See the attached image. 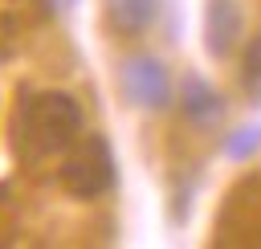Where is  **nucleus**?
<instances>
[{"label":"nucleus","instance_id":"f257e3e1","mask_svg":"<svg viewBox=\"0 0 261 249\" xmlns=\"http://www.w3.org/2000/svg\"><path fill=\"white\" fill-rule=\"evenodd\" d=\"M82 131V106L73 94L49 90L29 106V139L37 151H65Z\"/></svg>","mask_w":261,"mask_h":249},{"label":"nucleus","instance_id":"f03ea898","mask_svg":"<svg viewBox=\"0 0 261 249\" xmlns=\"http://www.w3.org/2000/svg\"><path fill=\"white\" fill-rule=\"evenodd\" d=\"M61 184H65V192L77 196V200H94V196L110 192V184H114L110 143H106L102 135L82 139V143L69 151V159L61 163Z\"/></svg>","mask_w":261,"mask_h":249},{"label":"nucleus","instance_id":"7ed1b4c3","mask_svg":"<svg viewBox=\"0 0 261 249\" xmlns=\"http://www.w3.org/2000/svg\"><path fill=\"white\" fill-rule=\"evenodd\" d=\"M122 94L143 106V110H163L167 98H171V78H167V65L151 53H139L122 65Z\"/></svg>","mask_w":261,"mask_h":249},{"label":"nucleus","instance_id":"20e7f679","mask_svg":"<svg viewBox=\"0 0 261 249\" xmlns=\"http://www.w3.org/2000/svg\"><path fill=\"white\" fill-rule=\"evenodd\" d=\"M204 37H208V53L212 57H228V49L241 37V8H237V0H208Z\"/></svg>","mask_w":261,"mask_h":249},{"label":"nucleus","instance_id":"39448f33","mask_svg":"<svg viewBox=\"0 0 261 249\" xmlns=\"http://www.w3.org/2000/svg\"><path fill=\"white\" fill-rule=\"evenodd\" d=\"M184 114H188L196 127H208V122H216V118L224 114V102H220V94H216L204 78H188V82H184Z\"/></svg>","mask_w":261,"mask_h":249},{"label":"nucleus","instance_id":"423d86ee","mask_svg":"<svg viewBox=\"0 0 261 249\" xmlns=\"http://www.w3.org/2000/svg\"><path fill=\"white\" fill-rule=\"evenodd\" d=\"M159 12V0H106V20L118 33H143Z\"/></svg>","mask_w":261,"mask_h":249},{"label":"nucleus","instance_id":"0eeeda50","mask_svg":"<svg viewBox=\"0 0 261 249\" xmlns=\"http://www.w3.org/2000/svg\"><path fill=\"white\" fill-rule=\"evenodd\" d=\"M241 86H245V94L253 102H261V37L249 41V49L241 57Z\"/></svg>","mask_w":261,"mask_h":249},{"label":"nucleus","instance_id":"6e6552de","mask_svg":"<svg viewBox=\"0 0 261 249\" xmlns=\"http://www.w3.org/2000/svg\"><path fill=\"white\" fill-rule=\"evenodd\" d=\"M257 147H261V127H241V131H232V139L224 143V155H228V159H249Z\"/></svg>","mask_w":261,"mask_h":249},{"label":"nucleus","instance_id":"1a4fd4ad","mask_svg":"<svg viewBox=\"0 0 261 249\" xmlns=\"http://www.w3.org/2000/svg\"><path fill=\"white\" fill-rule=\"evenodd\" d=\"M65 4H73V0H53V8H65Z\"/></svg>","mask_w":261,"mask_h":249}]
</instances>
